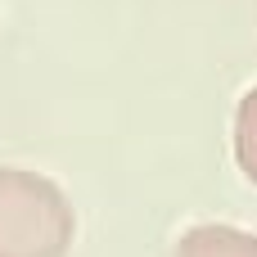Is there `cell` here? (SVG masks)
<instances>
[{
  "label": "cell",
  "mask_w": 257,
  "mask_h": 257,
  "mask_svg": "<svg viewBox=\"0 0 257 257\" xmlns=\"http://www.w3.org/2000/svg\"><path fill=\"white\" fill-rule=\"evenodd\" d=\"M77 212L68 194L27 167H0V257H68Z\"/></svg>",
  "instance_id": "1"
},
{
  "label": "cell",
  "mask_w": 257,
  "mask_h": 257,
  "mask_svg": "<svg viewBox=\"0 0 257 257\" xmlns=\"http://www.w3.org/2000/svg\"><path fill=\"white\" fill-rule=\"evenodd\" d=\"M176 257H257V235L239 230V226L208 221V226H194L181 235Z\"/></svg>",
  "instance_id": "2"
},
{
  "label": "cell",
  "mask_w": 257,
  "mask_h": 257,
  "mask_svg": "<svg viewBox=\"0 0 257 257\" xmlns=\"http://www.w3.org/2000/svg\"><path fill=\"white\" fill-rule=\"evenodd\" d=\"M235 158H239L244 176L257 185V86L235 108Z\"/></svg>",
  "instance_id": "3"
}]
</instances>
